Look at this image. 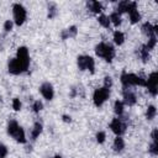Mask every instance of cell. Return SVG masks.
Returning <instances> with one entry per match:
<instances>
[{
	"instance_id": "obj_16",
	"label": "cell",
	"mask_w": 158,
	"mask_h": 158,
	"mask_svg": "<svg viewBox=\"0 0 158 158\" xmlns=\"http://www.w3.org/2000/svg\"><path fill=\"white\" fill-rule=\"evenodd\" d=\"M41 132H42V123L36 122V123L33 125L32 131H31V137H32V139H36V138L41 135Z\"/></svg>"
},
{
	"instance_id": "obj_7",
	"label": "cell",
	"mask_w": 158,
	"mask_h": 158,
	"mask_svg": "<svg viewBox=\"0 0 158 158\" xmlns=\"http://www.w3.org/2000/svg\"><path fill=\"white\" fill-rule=\"evenodd\" d=\"M146 86L152 96H157L158 94V73L153 72L149 74L148 79H146Z\"/></svg>"
},
{
	"instance_id": "obj_18",
	"label": "cell",
	"mask_w": 158,
	"mask_h": 158,
	"mask_svg": "<svg viewBox=\"0 0 158 158\" xmlns=\"http://www.w3.org/2000/svg\"><path fill=\"white\" fill-rule=\"evenodd\" d=\"M156 115H157V109H156V106H154V105H149L148 109H147V111H146V118H147L148 121H151V120H153V118L156 117Z\"/></svg>"
},
{
	"instance_id": "obj_30",
	"label": "cell",
	"mask_w": 158,
	"mask_h": 158,
	"mask_svg": "<svg viewBox=\"0 0 158 158\" xmlns=\"http://www.w3.org/2000/svg\"><path fill=\"white\" fill-rule=\"evenodd\" d=\"M12 109H14L15 111H19V110L21 109V101H20V99L15 98V99L12 100Z\"/></svg>"
},
{
	"instance_id": "obj_35",
	"label": "cell",
	"mask_w": 158,
	"mask_h": 158,
	"mask_svg": "<svg viewBox=\"0 0 158 158\" xmlns=\"http://www.w3.org/2000/svg\"><path fill=\"white\" fill-rule=\"evenodd\" d=\"M53 158H62V157H60V156H54Z\"/></svg>"
},
{
	"instance_id": "obj_9",
	"label": "cell",
	"mask_w": 158,
	"mask_h": 158,
	"mask_svg": "<svg viewBox=\"0 0 158 158\" xmlns=\"http://www.w3.org/2000/svg\"><path fill=\"white\" fill-rule=\"evenodd\" d=\"M110 128L111 131L116 135V136H121L125 131H126V123L120 118V117H116L111 121L110 123Z\"/></svg>"
},
{
	"instance_id": "obj_15",
	"label": "cell",
	"mask_w": 158,
	"mask_h": 158,
	"mask_svg": "<svg viewBox=\"0 0 158 158\" xmlns=\"http://www.w3.org/2000/svg\"><path fill=\"white\" fill-rule=\"evenodd\" d=\"M88 7H89V10L93 11L94 14H99V12H101V10H102V5H101V2H99V1H89V2H88Z\"/></svg>"
},
{
	"instance_id": "obj_10",
	"label": "cell",
	"mask_w": 158,
	"mask_h": 158,
	"mask_svg": "<svg viewBox=\"0 0 158 158\" xmlns=\"http://www.w3.org/2000/svg\"><path fill=\"white\" fill-rule=\"evenodd\" d=\"M16 58L19 59V62H20L26 69H28V65H30V54H28V49H27L26 47H20V48L17 49Z\"/></svg>"
},
{
	"instance_id": "obj_3",
	"label": "cell",
	"mask_w": 158,
	"mask_h": 158,
	"mask_svg": "<svg viewBox=\"0 0 158 158\" xmlns=\"http://www.w3.org/2000/svg\"><path fill=\"white\" fill-rule=\"evenodd\" d=\"M121 83L123 85L125 89H128L130 86H135V85H139V86H146V79L132 74V73H126L123 72L121 74Z\"/></svg>"
},
{
	"instance_id": "obj_32",
	"label": "cell",
	"mask_w": 158,
	"mask_h": 158,
	"mask_svg": "<svg viewBox=\"0 0 158 158\" xmlns=\"http://www.w3.org/2000/svg\"><path fill=\"white\" fill-rule=\"evenodd\" d=\"M111 85H112V79L110 77H105V79H104V86L110 89Z\"/></svg>"
},
{
	"instance_id": "obj_1",
	"label": "cell",
	"mask_w": 158,
	"mask_h": 158,
	"mask_svg": "<svg viewBox=\"0 0 158 158\" xmlns=\"http://www.w3.org/2000/svg\"><path fill=\"white\" fill-rule=\"evenodd\" d=\"M7 133L19 143H26V135L23 128L15 121V120H10L7 123Z\"/></svg>"
},
{
	"instance_id": "obj_13",
	"label": "cell",
	"mask_w": 158,
	"mask_h": 158,
	"mask_svg": "<svg viewBox=\"0 0 158 158\" xmlns=\"http://www.w3.org/2000/svg\"><path fill=\"white\" fill-rule=\"evenodd\" d=\"M142 33L144 35V36H147L148 38H151V37H154L156 36V32H157V26H152V23H149V22H144L143 25H142Z\"/></svg>"
},
{
	"instance_id": "obj_2",
	"label": "cell",
	"mask_w": 158,
	"mask_h": 158,
	"mask_svg": "<svg viewBox=\"0 0 158 158\" xmlns=\"http://www.w3.org/2000/svg\"><path fill=\"white\" fill-rule=\"evenodd\" d=\"M95 53L98 57L102 58L106 62H112L114 57H115V48L106 42H101L95 47Z\"/></svg>"
},
{
	"instance_id": "obj_11",
	"label": "cell",
	"mask_w": 158,
	"mask_h": 158,
	"mask_svg": "<svg viewBox=\"0 0 158 158\" xmlns=\"http://www.w3.org/2000/svg\"><path fill=\"white\" fill-rule=\"evenodd\" d=\"M40 93H41V95H42L46 100H52L53 96H54V89H53L52 84L48 83V81L43 83V84L40 86Z\"/></svg>"
},
{
	"instance_id": "obj_4",
	"label": "cell",
	"mask_w": 158,
	"mask_h": 158,
	"mask_svg": "<svg viewBox=\"0 0 158 158\" xmlns=\"http://www.w3.org/2000/svg\"><path fill=\"white\" fill-rule=\"evenodd\" d=\"M110 96V89L109 88H105V86H101L99 89H96L94 91V95H93V101H94V105L96 107H100Z\"/></svg>"
},
{
	"instance_id": "obj_25",
	"label": "cell",
	"mask_w": 158,
	"mask_h": 158,
	"mask_svg": "<svg viewBox=\"0 0 158 158\" xmlns=\"http://www.w3.org/2000/svg\"><path fill=\"white\" fill-rule=\"evenodd\" d=\"M56 14H57V7H56L54 4H51L48 6V17L49 19H53L56 16Z\"/></svg>"
},
{
	"instance_id": "obj_31",
	"label": "cell",
	"mask_w": 158,
	"mask_h": 158,
	"mask_svg": "<svg viewBox=\"0 0 158 158\" xmlns=\"http://www.w3.org/2000/svg\"><path fill=\"white\" fill-rule=\"evenodd\" d=\"M12 25H14V23H12L11 20H6L5 23H4V30H5V31H11V30H12Z\"/></svg>"
},
{
	"instance_id": "obj_34",
	"label": "cell",
	"mask_w": 158,
	"mask_h": 158,
	"mask_svg": "<svg viewBox=\"0 0 158 158\" xmlns=\"http://www.w3.org/2000/svg\"><path fill=\"white\" fill-rule=\"evenodd\" d=\"M63 120H64L65 122H70V116H68V115H63Z\"/></svg>"
},
{
	"instance_id": "obj_14",
	"label": "cell",
	"mask_w": 158,
	"mask_h": 158,
	"mask_svg": "<svg viewBox=\"0 0 158 158\" xmlns=\"http://www.w3.org/2000/svg\"><path fill=\"white\" fill-rule=\"evenodd\" d=\"M123 148H125V141H123V138L121 136H117L115 138V141H114V151L120 153V152L123 151Z\"/></svg>"
},
{
	"instance_id": "obj_17",
	"label": "cell",
	"mask_w": 158,
	"mask_h": 158,
	"mask_svg": "<svg viewBox=\"0 0 158 158\" xmlns=\"http://www.w3.org/2000/svg\"><path fill=\"white\" fill-rule=\"evenodd\" d=\"M114 42H115L117 46H121V44L125 42V35H123L121 31H115V32H114Z\"/></svg>"
},
{
	"instance_id": "obj_6",
	"label": "cell",
	"mask_w": 158,
	"mask_h": 158,
	"mask_svg": "<svg viewBox=\"0 0 158 158\" xmlns=\"http://www.w3.org/2000/svg\"><path fill=\"white\" fill-rule=\"evenodd\" d=\"M77 64L80 70H89L90 73H94L95 69V62L89 56H79L77 58Z\"/></svg>"
},
{
	"instance_id": "obj_33",
	"label": "cell",
	"mask_w": 158,
	"mask_h": 158,
	"mask_svg": "<svg viewBox=\"0 0 158 158\" xmlns=\"http://www.w3.org/2000/svg\"><path fill=\"white\" fill-rule=\"evenodd\" d=\"M152 142H158V130L154 128L152 131Z\"/></svg>"
},
{
	"instance_id": "obj_27",
	"label": "cell",
	"mask_w": 158,
	"mask_h": 158,
	"mask_svg": "<svg viewBox=\"0 0 158 158\" xmlns=\"http://www.w3.org/2000/svg\"><path fill=\"white\" fill-rule=\"evenodd\" d=\"M105 138H106V135H105L104 131H100V132L96 133V141H98V143H104L105 142Z\"/></svg>"
},
{
	"instance_id": "obj_28",
	"label": "cell",
	"mask_w": 158,
	"mask_h": 158,
	"mask_svg": "<svg viewBox=\"0 0 158 158\" xmlns=\"http://www.w3.org/2000/svg\"><path fill=\"white\" fill-rule=\"evenodd\" d=\"M149 152L154 156L158 154V142H152L151 146H149Z\"/></svg>"
},
{
	"instance_id": "obj_21",
	"label": "cell",
	"mask_w": 158,
	"mask_h": 158,
	"mask_svg": "<svg viewBox=\"0 0 158 158\" xmlns=\"http://www.w3.org/2000/svg\"><path fill=\"white\" fill-rule=\"evenodd\" d=\"M128 16H130V21H131L132 23H136V22H138V21L141 20V15H139V12H138L137 9L130 11V12H128Z\"/></svg>"
},
{
	"instance_id": "obj_5",
	"label": "cell",
	"mask_w": 158,
	"mask_h": 158,
	"mask_svg": "<svg viewBox=\"0 0 158 158\" xmlns=\"http://www.w3.org/2000/svg\"><path fill=\"white\" fill-rule=\"evenodd\" d=\"M12 15H14V22L17 26L23 25V22L26 21V17H27L26 9L21 4H14V6H12Z\"/></svg>"
},
{
	"instance_id": "obj_26",
	"label": "cell",
	"mask_w": 158,
	"mask_h": 158,
	"mask_svg": "<svg viewBox=\"0 0 158 158\" xmlns=\"http://www.w3.org/2000/svg\"><path fill=\"white\" fill-rule=\"evenodd\" d=\"M32 109H33L35 112H40V111L43 109V104H42V101L36 100V101L33 102V105H32Z\"/></svg>"
},
{
	"instance_id": "obj_29",
	"label": "cell",
	"mask_w": 158,
	"mask_h": 158,
	"mask_svg": "<svg viewBox=\"0 0 158 158\" xmlns=\"http://www.w3.org/2000/svg\"><path fill=\"white\" fill-rule=\"evenodd\" d=\"M7 147L5 146V144H2V143H0V158H6V156H7Z\"/></svg>"
},
{
	"instance_id": "obj_19",
	"label": "cell",
	"mask_w": 158,
	"mask_h": 158,
	"mask_svg": "<svg viewBox=\"0 0 158 158\" xmlns=\"http://www.w3.org/2000/svg\"><path fill=\"white\" fill-rule=\"evenodd\" d=\"M123 102L122 101H118V100H116L115 101V104H114V111H115V114L120 117L122 114H123Z\"/></svg>"
},
{
	"instance_id": "obj_12",
	"label": "cell",
	"mask_w": 158,
	"mask_h": 158,
	"mask_svg": "<svg viewBox=\"0 0 158 158\" xmlns=\"http://www.w3.org/2000/svg\"><path fill=\"white\" fill-rule=\"evenodd\" d=\"M136 101H137V98H136L135 93L131 91V90H128V89H126V90L123 91V101H122L123 105L133 106V105L136 104Z\"/></svg>"
},
{
	"instance_id": "obj_8",
	"label": "cell",
	"mask_w": 158,
	"mask_h": 158,
	"mask_svg": "<svg viewBox=\"0 0 158 158\" xmlns=\"http://www.w3.org/2000/svg\"><path fill=\"white\" fill-rule=\"evenodd\" d=\"M7 69H9V73L14 74V75H17V74H21L23 72H26L27 69L19 62V59L15 57L12 59L9 60V64H7Z\"/></svg>"
},
{
	"instance_id": "obj_23",
	"label": "cell",
	"mask_w": 158,
	"mask_h": 158,
	"mask_svg": "<svg viewBox=\"0 0 158 158\" xmlns=\"http://www.w3.org/2000/svg\"><path fill=\"white\" fill-rule=\"evenodd\" d=\"M139 56H141V58H142L143 62H147V60H148V58H149V51L146 48V46L141 47V49H139Z\"/></svg>"
},
{
	"instance_id": "obj_22",
	"label": "cell",
	"mask_w": 158,
	"mask_h": 158,
	"mask_svg": "<svg viewBox=\"0 0 158 158\" xmlns=\"http://www.w3.org/2000/svg\"><path fill=\"white\" fill-rule=\"evenodd\" d=\"M109 19H110V22L114 23V26H118V25H121V15L117 14L116 11L112 12V14L109 16Z\"/></svg>"
},
{
	"instance_id": "obj_20",
	"label": "cell",
	"mask_w": 158,
	"mask_h": 158,
	"mask_svg": "<svg viewBox=\"0 0 158 158\" xmlns=\"http://www.w3.org/2000/svg\"><path fill=\"white\" fill-rule=\"evenodd\" d=\"M98 21H99V23L102 26V27H105V28H109L110 27V19H109V16H106V15H99V17H98Z\"/></svg>"
},
{
	"instance_id": "obj_24",
	"label": "cell",
	"mask_w": 158,
	"mask_h": 158,
	"mask_svg": "<svg viewBox=\"0 0 158 158\" xmlns=\"http://www.w3.org/2000/svg\"><path fill=\"white\" fill-rule=\"evenodd\" d=\"M156 43H157V38H156V36H154V37L148 38V42H147V44H144V46H146V48H147L148 51H151V49H153V48L156 47Z\"/></svg>"
}]
</instances>
